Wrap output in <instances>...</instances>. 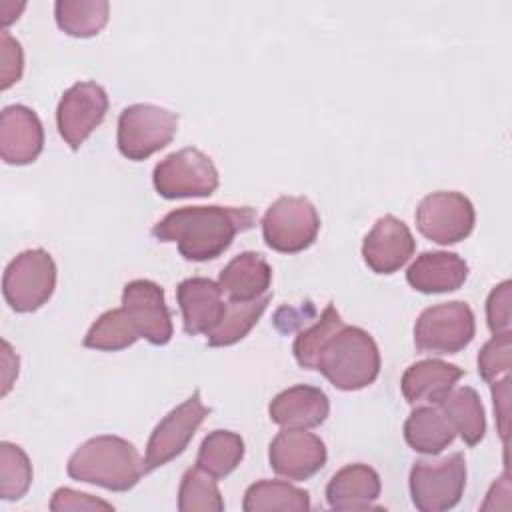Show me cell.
<instances>
[{
	"mask_svg": "<svg viewBox=\"0 0 512 512\" xmlns=\"http://www.w3.org/2000/svg\"><path fill=\"white\" fill-rule=\"evenodd\" d=\"M380 492V474L364 462H354L332 474L326 484V502L332 510L340 512L380 510L376 504Z\"/></svg>",
	"mask_w": 512,
	"mask_h": 512,
	"instance_id": "18",
	"label": "cell"
},
{
	"mask_svg": "<svg viewBox=\"0 0 512 512\" xmlns=\"http://www.w3.org/2000/svg\"><path fill=\"white\" fill-rule=\"evenodd\" d=\"M66 472L76 482L112 492L132 490L146 474L138 448L122 436L100 434L82 442L68 458Z\"/></svg>",
	"mask_w": 512,
	"mask_h": 512,
	"instance_id": "2",
	"label": "cell"
},
{
	"mask_svg": "<svg viewBox=\"0 0 512 512\" xmlns=\"http://www.w3.org/2000/svg\"><path fill=\"white\" fill-rule=\"evenodd\" d=\"M312 508L310 494L284 480H258L250 484L244 492L242 510L244 512H308Z\"/></svg>",
	"mask_w": 512,
	"mask_h": 512,
	"instance_id": "25",
	"label": "cell"
},
{
	"mask_svg": "<svg viewBox=\"0 0 512 512\" xmlns=\"http://www.w3.org/2000/svg\"><path fill=\"white\" fill-rule=\"evenodd\" d=\"M456 432L448 418L436 406H416L404 422L406 444L420 454L436 456L448 448Z\"/></svg>",
	"mask_w": 512,
	"mask_h": 512,
	"instance_id": "24",
	"label": "cell"
},
{
	"mask_svg": "<svg viewBox=\"0 0 512 512\" xmlns=\"http://www.w3.org/2000/svg\"><path fill=\"white\" fill-rule=\"evenodd\" d=\"M44 150V126L24 104H10L0 114V156L10 166L32 164Z\"/></svg>",
	"mask_w": 512,
	"mask_h": 512,
	"instance_id": "16",
	"label": "cell"
},
{
	"mask_svg": "<svg viewBox=\"0 0 512 512\" xmlns=\"http://www.w3.org/2000/svg\"><path fill=\"white\" fill-rule=\"evenodd\" d=\"M468 278V264L456 252H422L406 270V282L422 294H444L458 290Z\"/></svg>",
	"mask_w": 512,
	"mask_h": 512,
	"instance_id": "21",
	"label": "cell"
},
{
	"mask_svg": "<svg viewBox=\"0 0 512 512\" xmlns=\"http://www.w3.org/2000/svg\"><path fill=\"white\" fill-rule=\"evenodd\" d=\"M56 288V262L44 248H30L16 254L2 274V294L6 304L28 314L42 308Z\"/></svg>",
	"mask_w": 512,
	"mask_h": 512,
	"instance_id": "4",
	"label": "cell"
},
{
	"mask_svg": "<svg viewBox=\"0 0 512 512\" xmlns=\"http://www.w3.org/2000/svg\"><path fill=\"white\" fill-rule=\"evenodd\" d=\"M178 510L180 512H222L224 498L216 484V478L194 466L182 474L178 486Z\"/></svg>",
	"mask_w": 512,
	"mask_h": 512,
	"instance_id": "30",
	"label": "cell"
},
{
	"mask_svg": "<svg viewBox=\"0 0 512 512\" xmlns=\"http://www.w3.org/2000/svg\"><path fill=\"white\" fill-rule=\"evenodd\" d=\"M256 226L250 206H182L152 226L158 242H174L182 258L206 262L224 254L234 238Z\"/></svg>",
	"mask_w": 512,
	"mask_h": 512,
	"instance_id": "1",
	"label": "cell"
},
{
	"mask_svg": "<svg viewBox=\"0 0 512 512\" xmlns=\"http://www.w3.org/2000/svg\"><path fill=\"white\" fill-rule=\"evenodd\" d=\"M380 366V350L372 334L344 322L320 344L312 370H318L334 388L354 392L374 384Z\"/></svg>",
	"mask_w": 512,
	"mask_h": 512,
	"instance_id": "3",
	"label": "cell"
},
{
	"mask_svg": "<svg viewBox=\"0 0 512 512\" xmlns=\"http://www.w3.org/2000/svg\"><path fill=\"white\" fill-rule=\"evenodd\" d=\"M106 0H56L54 18L58 28L74 38H92L108 24Z\"/></svg>",
	"mask_w": 512,
	"mask_h": 512,
	"instance_id": "27",
	"label": "cell"
},
{
	"mask_svg": "<svg viewBox=\"0 0 512 512\" xmlns=\"http://www.w3.org/2000/svg\"><path fill=\"white\" fill-rule=\"evenodd\" d=\"M476 334L472 308L462 300L428 306L414 324V344L424 354H458Z\"/></svg>",
	"mask_w": 512,
	"mask_h": 512,
	"instance_id": "8",
	"label": "cell"
},
{
	"mask_svg": "<svg viewBox=\"0 0 512 512\" xmlns=\"http://www.w3.org/2000/svg\"><path fill=\"white\" fill-rule=\"evenodd\" d=\"M224 292L218 282L192 276L176 286V302L182 312V326L188 336L210 334L226 312Z\"/></svg>",
	"mask_w": 512,
	"mask_h": 512,
	"instance_id": "17",
	"label": "cell"
},
{
	"mask_svg": "<svg viewBox=\"0 0 512 512\" xmlns=\"http://www.w3.org/2000/svg\"><path fill=\"white\" fill-rule=\"evenodd\" d=\"M140 336L136 324L128 316V312L120 308L106 310L100 314L88 332L82 338V346L92 350H104V352H116L132 346Z\"/></svg>",
	"mask_w": 512,
	"mask_h": 512,
	"instance_id": "29",
	"label": "cell"
},
{
	"mask_svg": "<svg viewBox=\"0 0 512 512\" xmlns=\"http://www.w3.org/2000/svg\"><path fill=\"white\" fill-rule=\"evenodd\" d=\"M512 366V334H492V338L478 352V374L484 382H494L508 376Z\"/></svg>",
	"mask_w": 512,
	"mask_h": 512,
	"instance_id": "33",
	"label": "cell"
},
{
	"mask_svg": "<svg viewBox=\"0 0 512 512\" xmlns=\"http://www.w3.org/2000/svg\"><path fill=\"white\" fill-rule=\"evenodd\" d=\"M326 460L328 450L324 440L304 428H284L268 446L270 468L278 476L294 482L312 478L324 468Z\"/></svg>",
	"mask_w": 512,
	"mask_h": 512,
	"instance_id": "13",
	"label": "cell"
},
{
	"mask_svg": "<svg viewBox=\"0 0 512 512\" xmlns=\"http://www.w3.org/2000/svg\"><path fill=\"white\" fill-rule=\"evenodd\" d=\"M108 104L104 86L92 80L76 82L62 92L56 106V128L70 150H78L104 122Z\"/></svg>",
	"mask_w": 512,
	"mask_h": 512,
	"instance_id": "12",
	"label": "cell"
},
{
	"mask_svg": "<svg viewBox=\"0 0 512 512\" xmlns=\"http://www.w3.org/2000/svg\"><path fill=\"white\" fill-rule=\"evenodd\" d=\"M0 58H2V90H8L14 82L22 78L24 70V52L16 38L8 34V30L0 32Z\"/></svg>",
	"mask_w": 512,
	"mask_h": 512,
	"instance_id": "35",
	"label": "cell"
},
{
	"mask_svg": "<svg viewBox=\"0 0 512 512\" xmlns=\"http://www.w3.org/2000/svg\"><path fill=\"white\" fill-rule=\"evenodd\" d=\"M436 406L448 418L454 432L460 434L464 444L476 446L484 440L486 412L478 392L472 386L452 388Z\"/></svg>",
	"mask_w": 512,
	"mask_h": 512,
	"instance_id": "23",
	"label": "cell"
},
{
	"mask_svg": "<svg viewBox=\"0 0 512 512\" xmlns=\"http://www.w3.org/2000/svg\"><path fill=\"white\" fill-rule=\"evenodd\" d=\"M320 232V214L306 196H280L262 216V238L280 254L310 248Z\"/></svg>",
	"mask_w": 512,
	"mask_h": 512,
	"instance_id": "9",
	"label": "cell"
},
{
	"mask_svg": "<svg viewBox=\"0 0 512 512\" xmlns=\"http://www.w3.org/2000/svg\"><path fill=\"white\" fill-rule=\"evenodd\" d=\"M342 324H344V320H342L340 312H338V310L334 308V304L330 302V304L322 310L320 318H318L312 326L304 328V330L296 336L294 346H292V352H294L296 362H298L304 370H312V366H314V356H316L320 344H322L336 328H340Z\"/></svg>",
	"mask_w": 512,
	"mask_h": 512,
	"instance_id": "32",
	"label": "cell"
},
{
	"mask_svg": "<svg viewBox=\"0 0 512 512\" xmlns=\"http://www.w3.org/2000/svg\"><path fill=\"white\" fill-rule=\"evenodd\" d=\"M152 184L166 200L206 198L216 192L220 176L208 154L188 146L164 156L154 166Z\"/></svg>",
	"mask_w": 512,
	"mask_h": 512,
	"instance_id": "7",
	"label": "cell"
},
{
	"mask_svg": "<svg viewBox=\"0 0 512 512\" xmlns=\"http://www.w3.org/2000/svg\"><path fill=\"white\" fill-rule=\"evenodd\" d=\"M52 512H64V510H114V506L102 498H96L86 492H78L72 488H58L52 494L50 500Z\"/></svg>",
	"mask_w": 512,
	"mask_h": 512,
	"instance_id": "36",
	"label": "cell"
},
{
	"mask_svg": "<svg viewBox=\"0 0 512 512\" xmlns=\"http://www.w3.org/2000/svg\"><path fill=\"white\" fill-rule=\"evenodd\" d=\"M178 130V114L148 102L126 106L118 116L116 146L132 162H142L166 148Z\"/></svg>",
	"mask_w": 512,
	"mask_h": 512,
	"instance_id": "5",
	"label": "cell"
},
{
	"mask_svg": "<svg viewBox=\"0 0 512 512\" xmlns=\"http://www.w3.org/2000/svg\"><path fill=\"white\" fill-rule=\"evenodd\" d=\"M462 376L464 370L460 366L440 358H426L410 364L404 370L400 378V390L410 406H436Z\"/></svg>",
	"mask_w": 512,
	"mask_h": 512,
	"instance_id": "20",
	"label": "cell"
},
{
	"mask_svg": "<svg viewBox=\"0 0 512 512\" xmlns=\"http://www.w3.org/2000/svg\"><path fill=\"white\" fill-rule=\"evenodd\" d=\"M418 232L440 244H456L468 238L476 224V210L468 196L456 190H438L426 194L414 212Z\"/></svg>",
	"mask_w": 512,
	"mask_h": 512,
	"instance_id": "10",
	"label": "cell"
},
{
	"mask_svg": "<svg viewBox=\"0 0 512 512\" xmlns=\"http://www.w3.org/2000/svg\"><path fill=\"white\" fill-rule=\"evenodd\" d=\"M408 488L412 504L420 512H444L454 508L466 488V460L454 452L440 460H416L410 468Z\"/></svg>",
	"mask_w": 512,
	"mask_h": 512,
	"instance_id": "6",
	"label": "cell"
},
{
	"mask_svg": "<svg viewBox=\"0 0 512 512\" xmlns=\"http://www.w3.org/2000/svg\"><path fill=\"white\" fill-rule=\"evenodd\" d=\"M244 458V440L232 430H212L204 436L196 466L214 478H226L232 474Z\"/></svg>",
	"mask_w": 512,
	"mask_h": 512,
	"instance_id": "28",
	"label": "cell"
},
{
	"mask_svg": "<svg viewBox=\"0 0 512 512\" xmlns=\"http://www.w3.org/2000/svg\"><path fill=\"white\" fill-rule=\"evenodd\" d=\"M492 388V398H494V414H496V424L498 432L502 436V442L506 446V436H508V406H510V378H498L490 382Z\"/></svg>",
	"mask_w": 512,
	"mask_h": 512,
	"instance_id": "37",
	"label": "cell"
},
{
	"mask_svg": "<svg viewBox=\"0 0 512 512\" xmlns=\"http://www.w3.org/2000/svg\"><path fill=\"white\" fill-rule=\"evenodd\" d=\"M414 250L416 240L410 228L394 214L380 216L362 240V258L374 274L398 272Z\"/></svg>",
	"mask_w": 512,
	"mask_h": 512,
	"instance_id": "15",
	"label": "cell"
},
{
	"mask_svg": "<svg viewBox=\"0 0 512 512\" xmlns=\"http://www.w3.org/2000/svg\"><path fill=\"white\" fill-rule=\"evenodd\" d=\"M330 400L324 390L310 384H296L278 392L268 404V416L282 428H316L326 422Z\"/></svg>",
	"mask_w": 512,
	"mask_h": 512,
	"instance_id": "19",
	"label": "cell"
},
{
	"mask_svg": "<svg viewBox=\"0 0 512 512\" xmlns=\"http://www.w3.org/2000/svg\"><path fill=\"white\" fill-rule=\"evenodd\" d=\"M122 308L136 324L142 338L154 346H164L172 340L174 326L166 306L164 288L148 278H136L124 284Z\"/></svg>",
	"mask_w": 512,
	"mask_h": 512,
	"instance_id": "14",
	"label": "cell"
},
{
	"mask_svg": "<svg viewBox=\"0 0 512 512\" xmlns=\"http://www.w3.org/2000/svg\"><path fill=\"white\" fill-rule=\"evenodd\" d=\"M32 484V462L22 446L0 442V498L16 502Z\"/></svg>",
	"mask_w": 512,
	"mask_h": 512,
	"instance_id": "31",
	"label": "cell"
},
{
	"mask_svg": "<svg viewBox=\"0 0 512 512\" xmlns=\"http://www.w3.org/2000/svg\"><path fill=\"white\" fill-rule=\"evenodd\" d=\"M486 322L492 334L510 332V280L490 290L486 298Z\"/></svg>",
	"mask_w": 512,
	"mask_h": 512,
	"instance_id": "34",
	"label": "cell"
},
{
	"mask_svg": "<svg viewBox=\"0 0 512 512\" xmlns=\"http://www.w3.org/2000/svg\"><path fill=\"white\" fill-rule=\"evenodd\" d=\"M208 414L210 408L200 400V390L172 408L150 432L144 454L146 474L180 456Z\"/></svg>",
	"mask_w": 512,
	"mask_h": 512,
	"instance_id": "11",
	"label": "cell"
},
{
	"mask_svg": "<svg viewBox=\"0 0 512 512\" xmlns=\"http://www.w3.org/2000/svg\"><path fill=\"white\" fill-rule=\"evenodd\" d=\"M272 296H260L250 302L226 300V312L218 326L206 336V344L212 348H224L240 342L248 336V332L256 326L264 310L268 308Z\"/></svg>",
	"mask_w": 512,
	"mask_h": 512,
	"instance_id": "26",
	"label": "cell"
},
{
	"mask_svg": "<svg viewBox=\"0 0 512 512\" xmlns=\"http://www.w3.org/2000/svg\"><path fill=\"white\" fill-rule=\"evenodd\" d=\"M272 266L260 252H240L220 272L218 286L228 300L250 302L270 294Z\"/></svg>",
	"mask_w": 512,
	"mask_h": 512,
	"instance_id": "22",
	"label": "cell"
}]
</instances>
